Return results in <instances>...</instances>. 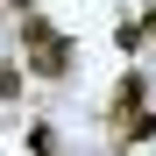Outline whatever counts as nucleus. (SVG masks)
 <instances>
[{
  "label": "nucleus",
  "mask_w": 156,
  "mask_h": 156,
  "mask_svg": "<svg viewBox=\"0 0 156 156\" xmlns=\"http://www.w3.org/2000/svg\"><path fill=\"white\" fill-rule=\"evenodd\" d=\"M21 50H29V71L36 78H71V36L64 29H50L43 14H21Z\"/></svg>",
  "instance_id": "1"
},
{
  "label": "nucleus",
  "mask_w": 156,
  "mask_h": 156,
  "mask_svg": "<svg viewBox=\"0 0 156 156\" xmlns=\"http://www.w3.org/2000/svg\"><path fill=\"white\" fill-rule=\"evenodd\" d=\"M142 107H149V85H142V71H128L121 85H114V114H107V121H114V135H121V128L135 121Z\"/></svg>",
  "instance_id": "2"
},
{
  "label": "nucleus",
  "mask_w": 156,
  "mask_h": 156,
  "mask_svg": "<svg viewBox=\"0 0 156 156\" xmlns=\"http://www.w3.org/2000/svg\"><path fill=\"white\" fill-rule=\"evenodd\" d=\"M149 135H156V114H135V121L121 128V142H149Z\"/></svg>",
  "instance_id": "3"
},
{
  "label": "nucleus",
  "mask_w": 156,
  "mask_h": 156,
  "mask_svg": "<svg viewBox=\"0 0 156 156\" xmlns=\"http://www.w3.org/2000/svg\"><path fill=\"white\" fill-rule=\"evenodd\" d=\"M14 92H21V71H14V64H0V99H14Z\"/></svg>",
  "instance_id": "4"
},
{
  "label": "nucleus",
  "mask_w": 156,
  "mask_h": 156,
  "mask_svg": "<svg viewBox=\"0 0 156 156\" xmlns=\"http://www.w3.org/2000/svg\"><path fill=\"white\" fill-rule=\"evenodd\" d=\"M7 7H21V14H36V0H7Z\"/></svg>",
  "instance_id": "5"
}]
</instances>
